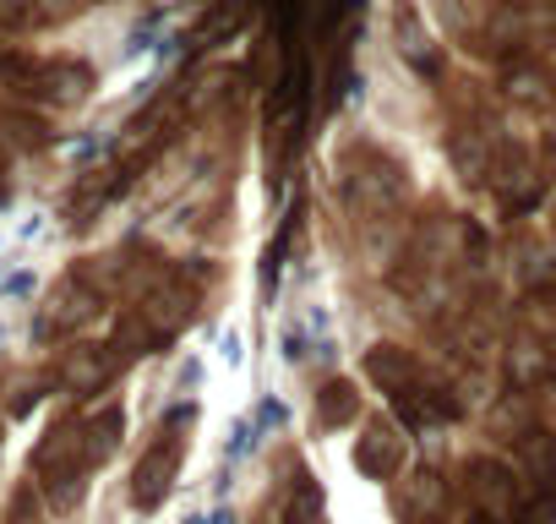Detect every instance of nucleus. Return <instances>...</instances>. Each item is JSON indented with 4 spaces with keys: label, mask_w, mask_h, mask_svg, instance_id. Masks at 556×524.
<instances>
[{
    "label": "nucleus",
    "mask_w": 556,
    "mask_h": 524,
    "mask_svg": "<svg viewBox=\"0 0 556 524\" xmlns=\"http://www.w3.org/2000/svg\"><path fill=\"white\" fill-rule=\"evenodd\" d=\"M175 464H180V437H169V442H153L148 448V459L137 464V486H131V502L137 508H153L164 491H169V481H175Z\"/></svg>",
    "instance_id": "nucleus-1"
},
{
    "label": "nucleus",
    "mask_w": 556,
    "mask_h": 524,
    "mask_svg": "<svg viewBox=\"0 0 556 524\" xmlns=\"http://www.w3.org/2000/svg\"><path fill=\"white\" fill-rule=\"evenodd\" d=\"M399 437H393V426H382V421H371L366 426V437H361V448H355V464L371 475V481H388L393 470H399Z\"/></svg>",
    "instance_id": "nucleus-2"
},
{
    "label": "nucleus",
    "mask_w": 556,
    "mask_h": 524,
    "mask_svg": "<svg viewBox=\"0 0 556 524\" xmlns=\"http://www.w3.org/2000/svg\"><path fill=\"white\" fill-rule=\"evenodd\" d=\"M110 377V361L99 355V350H77L72 361H66V383L77 388V394H88V388H99Z\"/></svg>",
    "instance_id": "nucleus-3"
},
{
    "label": "nucleus",
    "mask_w": 556,
    "mask_h": 524,
    "mask_svg": "<svg viewBox=\"0 0 556 524\" xmlns=\"http://www.w3.org/2000/svg\"><path fill=\"white\" fill-rule=\"evenodd\" d=\"M355 415V388L350 383H328L323 388V421L333 426V421H350Z\"/></svg>",
    "instance_id": "nucleus-4"
},
{
    "label": "nucleus",
    "mask_w": 556,
    "mask_h": 524,
    "mask_svg": "<svg viewBox=\"0 0 556 524\" xmlns=\"http://www.w3.org/2000/svg\"><path fill=\"white\" fill-rule=\"evenodd\" d=\"M469 524H496V519L491 513H469Z\"/></svg>",
    "instance_id": "nucleus-5"
}]
</instances>
